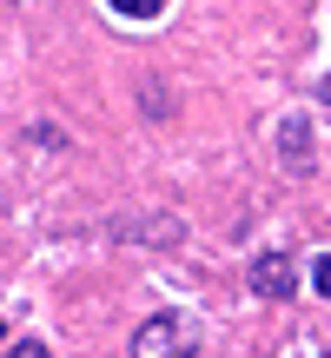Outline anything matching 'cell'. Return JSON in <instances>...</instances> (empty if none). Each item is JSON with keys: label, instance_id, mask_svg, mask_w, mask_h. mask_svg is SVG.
Instances as JSON below:
<instances>
[{"label": "cell", "instance_id": "8", "mask_svg": "<svg viewBox=\"0 0 331 358\" xmlns=\"http://www.w3.org/2000/svg\"><path fill=\"white\" fill-rule=\"evenodd\" d=\"M0 345H7V325H0Z\"/></svg>", "mask_w": 331, "mask_h": 358}, {"label": "cell", "instance_id": "4", "mask_svg": "<svg viewBox=\"0 0 331 358\" xmlns=\"http://www.w3.org/2000/svg\"><path fill=\"white\" fill-rule=\"evenodd\" d=\"M106 7H113L119 20H159V13H166V0H106Z\"/></svg>", "mask_w": 331, "mask_h": 358}, {"label": "cell", "instance_id": "5", "mask_svg": "<svg viewBox=\"0 0 331 358\" xmlns=\"http://www.w3.org/2000/svg\"><path fill=\"white\" fill-rule=\"evenodd\" d=\"M311 285H318V292L331 299V252H318V259H311Z\"/></svg>", "mask_w": 331, "mask_h": 358}, {"label": "cell", "instance_id": "1", "mask_svg": "<svg viewBox=\"0 0 331 358\" xmlns=\"http://www.w3.org/2000/svg\"><path fill=\"white\" fill-rule=\"evenodd\" d=\"M192 352H199V325L186 312H153L133 332V358H192Z\"/></svg>", "mask_w": 331, "mask_h": 358}, {"label": "cell", "instance_id": "2", "mask_svg": "<svg viewBox=\"0 0 331 358\" xmlns=\"http://www.w3.org/2000/svg\"><path fill=\"white\" fill-rule=\"evenodd\" d=\"M252 292H258V299H292V292H298V266H292L285 252H265V259L252 266Z\"/></svg>", "mask_w": 331, "mask_h": 358}, {"label": "cell", "instance_id": "7", "mask_svg": "<svg viewBox=\"0 0 331 358\" xmlns=\"http://www.w3.org/2000/svg\"><path fill=\"white\" fill-rule=\"evenodd\" d=\"M318 100H325V106H331V73H325V80H318Z\"/></svg>", "mask_w": 331, "mask_h": 358}, {"label": "cell", "instance_id": "6", "mask_svg": "<svg viewBox=\"0 0 331 358\" xmlns=\"http://www.w3.org/2000/svg\"><path fill=\"white\" fill-rule=\"evenodd\" d=\"M7 358H53V352H47V345H40V338H20V345H13Z\"/></svg>", "mask_w": 331, "mask_h": 358}, {"label": "cell", "instance_id": "3", "mask_svg": "<svg viewBox=\"0 0 331 358\" xmlns=\"http://www.w3.org/2000/svg\"><path fill=\"white\" fill-rule=\"evenodd\" d=\"M279 159H285V173H311V127H305V113H292L279 127Z\"/></svg>", "mask_w": 331, "mask_h": 358}]
</instances>
